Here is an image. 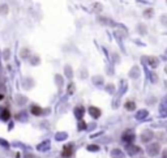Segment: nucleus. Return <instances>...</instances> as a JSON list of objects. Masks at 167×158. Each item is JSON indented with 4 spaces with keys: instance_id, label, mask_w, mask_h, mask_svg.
Wrapping results in <instances>:
<instances>
[{
    "instance_id": "ddd939ff",
    "label": "nucleus",
    "mask_w": 167,
    "mask_h": 158,
    "mask_svg": "<svg viewBox=\"0 0 167 158\" xmlns=\"http://www.w3.org/2000/svg\"><path fill=\"white\" fill-rule=\"evenodd\" d=\"M125 109L128 111H133L134 109H136V103H134L133 101H127L125 102Z\"/></svg>"
},
{
    "instance_id": "9b49d317",
    "label": "nucleus",
    "mask_w": 167,
    "mask_h": 158,
    "mask_svg": "<svg viewBox=\"0 0 167 158\" xmlns=\"http://www.w3.org/2000/svg\"><path fill=\"white\" fill-rule=\"evenodd\" d=\"M149 64H150L151 68H157L158 64H159V60L155 56H150V57H149Z\"/></svg>"
},
{
    "instance_id": "f03ea898",
    "label": "nucleus",
    "mask_w": 167,
    "mask_h": 158,
    "mask_svg": "<svg viewBox=\"0 0 167 158\" xmlns=\"http://www.w3.org/2000/svg\"><path fill=\"white\" fill-rule=\"evenodd\" d=\"M146 152L150 157H155L158 156L159 152H161V145H159V142H151L148 145L146 148Z\"/></svg>"
},
{
    "instance_id": "412c9836",
    "label": "nucleus",
    "mask_w": 167,
    "mask_h": 158,
    "mask_svg": "<svg viewBox=\"0 0 167 158\" xmlns=\"http://www.w3.org/2000/svg\"><path fill=\"white\" fill-rule=\"evenodd\" d=\"M0 144H1L3 146H8V142H7L5 140H3V139H0Z\"/></svg>"
},
{
    "instance_id": "4468645a",
    "label": "nucleus",
    "mask_w": 167,
    "mask_h": 158,
    "mask_svg": "<svg viewBox=\"0 0 167 158\" xmlns=\"http://www.w3.org/2000/svg\"><path fill=\"white\" fill-rule=\"evenodd\" d=\"M146 116H148V111L146 110H141V111H138V113L136 114L137 119H144V118H146Z\"/></svg>"
},
{
    "instance_id": "f8f14e48",
    "label": "nucleus",
    "mask_w": 167,
    "mask_h": 158,
    "mask_svg": "<svg viewBox=\"0 0 167 158\" xmlns=\"http://www.w3.org/2000/svg\"><path fill=\"white\" fill-rule=\"evenodd\" d=\"M48 148H50V141H45L41 145H38V150H41V152H46V150H48Z\"/></svg>"
},
{
    "instance_id": "dca6fc26",
    "label": "nucleus",
    "mask_w": 167,
    "mask_h": 158,
    "mask_svg": "<svg viewBox=\"0 0 167 158\" xmlns=\"http://www.w3.org/2000/svg\"><path fill=\"white\" fill-rule=\"evenodd\" d=\"M65 139H67V133H62V132H60V133L56 135V140H58V141H62V140H65Z\"/></svg>"
},
{
    "instance_id": "a878e982",
    "label": "nucleus",
    "mask_w": 167,
    "mask_h": 158,
    "mask_svg": "<svg viewBox=\"0 0 167 158\" xmlns=\"http://www.w3.org/2000/svg\"><path fill=\"white\" fill-rule=\"evenodd\" d=\"M166 71H167V67H166Z\"/></svg>"
},
{
    "instance_id": "6e6552de",
    "label": "nucleus",
    "mask_w": 167,
    "mask_h": 158,
    "mask_svg": "<svg viewBox=\"0 0 167 158\" xmlns=\"http://www.w3.org/2000/svg\"><path fill=\"white\" fill-rule=\"evenodd\" d=\"M89 113H90V115H91V116H93V118H95V119L101 116V110H99L98 107H94V106H91L90 109H89Z\"/></svg>"
},
{
    "instance_id": "1a4fd4ad",
    "label": "nucleus",
    "mask_w": 167,
    "mask_h": 158,
    "mask_svg": "<svg viewBox=\"0 0 167 158\" xmlns=\"http://www.w3.org/2000/svg\"><path fill=\"white\" fill-rule=\"evenodd\" d=\"M30 111H31V114H33V115H41L42 113H43V110H42L39 106H37V105L31 106L30 107Z\"/></svg>"
},
{
    "instance_id": "aec40b11",
    "label": "nucleus",
    "mask_w": 167,
    "mask_h": 158,
    "mask_svg": "<svg viewBox=\"0 0 167 158\" xmlns=\"http://www.w3.org/2000/svg\"><path fill=\"white\" fill-rule=\"evenodd\" d=\"M161 21H162V24L167 25V14H165V16H163V17H161Z\"/></svg>"
},
{
    "instance_id": "7ed1b4c3",
    "label": "nucleus",
    "mask_w": 167,
    "mask_h": 158,
    "mask_svg": "<svg viewBox=\"0 0 167 158\" xmlns=\"http://www.w3.org/2000/svg\"><path fill=\"white\" fill-rule=\"evenodd\" d=\"M125 150L129 156H136V154L143 153V149L140 146L134 145V144H129V145H125Z\"/></svg>"
},
{
    "instance_id": "6ab92c4d",
    "label": "nucleus",
    "mask_w": 167,
    "mask_h": 158,
    "mask_svg": "<svg viewBox=\"0 0 167 158\" xmlns=\"http://www.w3.org/2000/svg\"><path fill=\"white\" fill-rule=\"evenodd\" d=\"M85 128H86V124H85V121L80 120V123H79V129H80V131H82V129H85Z\"/></svg>"
},
{
    "instance_id": "f3484780",
    "label": "nucleus",
    "mask_w": 167,
    "mask_h": 158,
    "mask_svg": "<svg viewBox=\"0 0 167 158\" xmlns=\"http://www.w3.org/2000/svg\"><path fill=\"white\" fill-rule=\"evenodd\" d=\"M159 111H161V115H162V116H167V107H166L165 105L161 106V110H159Z\"/></svg>"
},
{
    "instance_id": "f257e3e1",
    "label": "nucleus",
    "mask_w": 167,
    "mask_h": 158,
    "mask_svg": "<svg viewBox=\"0 0 167 158\" xmlns=\"http://www.w3.org/2000/svg\"><path fill=\"white\" fill-rule=\"evenodd\" d=\"M134 139H136V135L132 129H125L122 135V141L125 144V145H129V144H133Z\"/></svg>"
},
{
    "instance_id": "a211bd4d",
    "label": "nucleus",
    "mask_w": 167,
    "mask_h": 158,
    "mask_svg": "<svg viewBox=\"0 0 167 158\" xmlns=\"http://www.w3.org/2000/svg\"><path fill=\"white\" fill-rule=\"evenodd\" d=\"M88 150H90V152H97V150H99V146L98 145H89Z\"/></svg>"
},
{
    "instance_id": "423d86ee",
    "label": "nucleus",
    "mask_w": 167,
    "mask_h": 158,
    "mask_svg": "<svg viewBox=\"0 0 167 158\" xmlns=\"http://www.w3.org/2000/svg\"><path fill=\"white\" fill-rule=\"evenodd\" d=\"M9 118H10V111L7 109V107L0 110V119L1 120H8Z\"/></svg>"
},
{
    "instance_id": "b1692460",
    "label": "nucleus",
    "mask_w": 167,
    "mask_h": 158,
    "mask_svg": "<svg viewBox=\"0 0 167 158\" xmlns=\"http://www.w3.org/2000/svg\"><path fill=\"white\" fill-rule=\"evenodd\" d=\"M72 90H74V86H73V85H71V86H69V93H73Z\"/></svg>"
},
{
    "instance_id": "bb28decb",
    "label": "nucleus",
    "mask_w": 167,
    "mask_h": 158,
    "mask_svg": "<svg viewBox=\"0 0 167 158\" xmlns=\"http://www.w3.org/2000/svg\"><path fill=\"white\" fill-rule=\"evenodd\" d=\"M166 54H167V51H166Z\"/></svg>"
},
{
    "instance_id": "9d476101",
    "label": "nucleus",
    "mask_w": 167,
    "mask_h": 158,
    "mask_svg": "<svg viewBox=\"0 0 167 158\" xmlns=\"http://www.w3.org/2000/svg\"><path fill=\"white\" fill-rule=\"evenodd\" d=\"M112 158H124V153L120 149H114L111 152Z\"/></svg>"
},
{
    "instance_id": "393cba45",
    "label": "nucleus",
    "mask_w": 167,
    "mask_h": 158,
    "mask_svg": "<svg viewBox=\"0 0 167 158\" xmlns=\"http://www.w3.org/2000/svg\"><path fill=\"white\" fill-rule=\"evenodd\" d=\"M26 158H34L33 156H26Z\"/></svg>"
},
{
    "instance_id": "4be33fe9",
    "label": "nucleus",
    "mask_w": 167,
    "mask_h": 158,
    "mask_svg": "<svg viewBox=\"0 0 167 158\" xmlns=\"http://www.w3.org/2000/svg\"><path fill=\"white\" fill-rule=\"evenodd\" d=\"M162 158H167V149H165L162 152Z\"/></svg>"
},
{
    "instance_id": "0eeeda50",
    "label": "nucleus",
    "mask_w": 167,
    "mask_h": 158,
    "mask_svg": "<svg viewBox=\"0 0 167 158\" xmlns=\"http://www.w3.org/2000/svg\"><path fill=\"white\" fill-rule=\"evenodd\" d=\"M84 113H85V109L82 106H77L76 109H74V115H76V118L77 119H82V116H84Z\"/></svg>"
},
{
    "instance_id": "2eb2a0df",
    "label": "nucleus",
    "mask_w": 167,
    "mask_h": 158,
    "mask_svg": "<svg viewBox=\"0 0 167 158\" xmlns=\"http://www.w3.org/2000/svg\"><path fill=\"white\" fill-rule=\"evenodd\" d=\"M153 13H154V10H153L151 8H148V9L144 12V16L146 17V19H149V17H151V16H153Z\"/></svg>"
},
{
    "instance_id": "20e7f679",
    "label": "nucleus",
    "mask_w": 167,
    "mask_h": 158,
    "mask_svg": "<svg viewBox=\"0 0 167 158\" xmlns=\"http://www.w3.org/2000/svg\"><path fill=\"white\" fill-rule=\"evenodd\" d=\"M153 137H154V132L150 131V129H146V131H144L143 133H141L140 136V139H141V142H144V144H148V142H150Z\"/></svg>"
},
{
    "instance_id": "5701e85b",
    "label": "nucleus",
    "mask_w": 167,
    "mask_h": 158,
    "mask_svg": "<svg viewBox=\"0 0 167 158\" xmlns=\"http://www.w3.org/2000/svg\"><path fill=\"white\" fill-rule=\"evenodd\" d=\"M1 8H3V9H1V12H3V13H7V10H8V9H7V5H3Z\"/></svg>"
},
{
    "instance_id": "39448f33",
    "label": "nucleus",
    "mask_w": 167,
    "mask_h": 158,
    "mask_svg": "<svg viewBox=\"0 0 167 158\" xmlns=\"http://www.w3.org/2000/svg\"><path fill=\"white\" fill-rule=\"evenodd\" d=\"M72 154H73V145H72V144H67V145L63 148L62 156L64 158H69Z\"/></svg>"
}]
</instances>
